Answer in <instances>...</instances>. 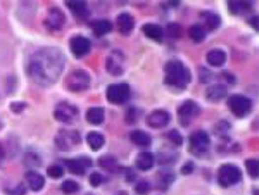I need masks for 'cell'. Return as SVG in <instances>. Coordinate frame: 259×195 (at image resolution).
I'll return each instance as SVG.
<instances>
[{
	"instance_id": "6da1fadb",
	"label": "cell",
	"mask_w": 259,
	"mask_h": 195,
	"mask_svg": "<svg viewBox=\"0 0 259 195\" xmlns=\"http://www.w3.org/2000/svg\"><path fill=\"white\" fill-rule=\"evenodd\" d=\"M66 64V57L56 47L38 49L28 60V75L42 86H50L59 80Z\"/></svg>"
},
{
	"instance_id": "7a4b0ae2",
	"label": "cell",
	"mask_w": 259,
	"mask_h": 195,
	"mask_svg": "<svg viewBox=\"0 0 259 195\" xmlns=\"http://www.w3.org/2000/svg\"><path fill=\"white\" fill-rule=\"evenodd\" d=\"M190 80H192L190 71L185 68V64L182 60H169L166 64V85L178 90H185Z\"/></svg>"
},
{
	"instance_id": "3957f363",
	"label": "cell",
	"mask_w": 259,
	"mask_h": 195,
	"mask_svg": "<svg viewBox=\"0 0 259 195\" xmlns=\"http://www.w3.org/2000/svg\"><path fill=\"white\" fill-rule=\"evenodd\" d=\"M90 75H88L85 69H74L69 75L66 76L64 83H66V88L69 92H83L90 86Z\"/></svg>"
},
{
	"instance_id": "277c9868",
	"label": "cell",
	"mask_w": 259,
	"mask_h": 195,
	"mask_svg": "<svg viewBox=\"0 0 259 195\" xmlns=\"http://www.w3.org/2000/svg\"><path fill=\"white\" fill-rule=\"evenodd\" d=\"M242 180V171L238 169L235 164H223V166H220V169H218V183L221 185V187H231V185L238 183V181Z\"/></svg>"
},
{
	"instance_id": "5b68a950",
	"label": "cell",
	"mask_w": 259,
	"mask_h": 195,
	"mask_svg": "<svg viewBox=\"0 0 259 195\" xmlns=\"http://www.w3.org/2000/svg\"><path fill=\"white\" fill-rule=\"evenodd\" d=\"M105 95H107V100L111 104L121 106V104H126L130 100L131 90H130L128 83H114V85H109Z\"/></svg>"
},
{
	"instance_id": "8992f818",
	"label": "cell",
	"mask_w": 259,
	"mask_h": 195,
	"mask_svg": "<svg viewBox=\"0 0 259 195\" xmlns=\"http://www.w3.org/2000/svg\"><path fill=\"white\" fill-rule=\"evenodd\" d=\"M81 137L74 130H61L56 135V147L59 150H71L80 143Z\"/></svg>"
},
{
	"instance_id": "52a82bcc",
	"label": "cell",
	"mask_w": 259,
	"mask_h": 195,
	"mask_svg": "<svg viewBox=\"0 0 259 195\" xmlns=\"http://www.w3.org/2000/svg\"><path fill=\"white\" fill-rule=\"evenodd\" d=\"M228 107L237 117H244L252 111V102L245 95H231L228 99Z\"/></svg>"
},
{
	"instance_id": "ba28073f",
	"label": "cell",
	"mask_w": 259,
	"mask_h": 195,
	"mask_svg": "<svg viewBox=\"0 0 259 195\" xmlns=\"http://www.w3.org/2000/svg\"><path fill=\"white\" fill-rule=\"evenodd\" d=\"M54 117H56L59 123L69 124V123H73V121H76L78 107L69 102H61V104H57L56 109H54Z\"/></svg>"
},
{
	"instance_id": "9c48e42d",
	"label": "cell",
	"mask_w": 259,
	"mask_h": 195,
	"mask_svg": "<svg viewBox=\"0 0 259 195\" xmlns=\"http://www.w3.org/2000/svg\"><path fill=\"white\" fill-rule=\"evenodd\" d=\"M200 114V106L194 100H187L178 107V119L182 126H189L194 119Z\"/></svg>"
},
{
	"instance_id": "30bf717a",
	"label": "cell",
	"mask_w": 259,
	"mask_h": 195,
	"mask_svg": "<svg viewBox=\"0 0 259 195\" xmlns=\"http://www.w3.org/2000/svg\"><path fill=\"white\" fill-rule=\"evenodd\" d=\"M209 135L206 132H202V130L194 132L190 135V152L194 156H204L209 149Z\"/></svg>"
},
{
	"instance_id": "8fae6325",
	"label": "cell",
	"mask_w": 259,
	"mask_h": 195,
	"mask_svg": "<svg viewBox=\"0 0 259 195\" xmlns=\"http://www.w3.org/2000/svg\"><path fill=\"white\" fill-rule=\"evenodd\" d=\"M105 69L111 73L112 76H119L125 69V56L121 50H112L109 57L105 59Z\"/></svg>"
},
{
	"instance_id": "7c38bea8",
	"label": "cell",
	"mask_w": 259,
	"mask_h": 195,
	"mask_svg": "<svg viewBox=\"0 0 259 195\" xmlns=\"http://www.w3.org/2000/svg\"><path fill=\"white\" fill-rule=\"evenodd\" d=\"M64 23H66V16L63 14V11L57 7L50 9L49 14H47V19H45L47 29H50V31H59L64 26Z\"/></svg>"
},
{
	"instance_id": "4fadbf2b",
	"label": "cell",
	"mask_w": 259,
	"mask_h": 195,
	"mask_svg": "<svg viewBox=\"0 0 259 195\" xmlns=\"http://www.w3.org/2000/svg\"><path fill=\"white\" fill-rule=\"evenodd\" d=\"M69 47H71V52H73V56L76 57H83L87 56L88 52H90L92 49V43L88 38H85V36H73L69 42Z\"/></svg>"
},
{
	"instance_id": "5bb4252c",
	"label": "cell",
	"mask_w": 259,
	"mask_h": 195,
	"mask_svg": "<svg viewBox=\"0 0 259 195\" xmlns=\"http://www.w3.org/2000/svg\"><path fill=\"white\" fill-rule=\"evenodd\" d=\"M64 164H66V167L73 174H78V176H81V174H85L87 167L92 166V159H88V157L81 156V157H78V159H66V161H64Z\"/></svg>"
},
{
	"instance_id": "9a60e30c",
	"label": "cell",
	"mask_w": 259,
	"mask_h": 195,
	"mask_svg": "<svg viewBox=\"0 0 259 195\" xmlns=\"http://www.w3.org/2000/svg\"><path fill=\"white\" fill-rule=\"evenodd\" d=\"M169 119H171V116H169L168 111L156 109L147 116V124L151 128H164L169 123Z\"/></svg>"
},
{
	"instance_id": "2e32d148",
	"label": "cell",
	"mask_w": 259,
	"mask_h": 195,
	"mask_svg": "<svg viewBox=\"0 0 259 195\" xmlns=\"http://www.w3.org/2000/svg\"><path fill=\"white\" fill-rule=\"evenodd\" d=\"M135 28V19L131 14L128 12H123V14L118 16V29L121 35H130V33L133 31Z\"/></svg>"
},
{
	"instance_id": "e0dca14e",
	"label": "cell",
	"mask_w": 259,
	"mask_h": 195,
	"mask_svg": "<svg viewBox=\"0 0 259 195\" xmlns=\"http://www.w3.org/2000/svg\"><path fill=\"white\" fill-rule=\"evenodd\" d=\"M227 93H228V88L225 85H213L207 88L206 97L209 102H220V100H223L225 97H227Z\"/></svg>"
},
{
	"instance_id": "ac0fdd59",
	"label": "cell",
	"mask_w": 259,
	"mask_h": 195,
	"mask_svg": "<svg viewBox=\"0 0 259 195\" xmlns=\"http://www.w3.org/2000/svg\"><path fill=\"white\" fill-rule=\"evenodd\" d=\"M142 31L147 38L156 40V42H161L162 36H164V31L159 25H154V23H147V25L142 26Z\"/></svg>"
},
{
	"instance_id": "d6986e66",
	"label": "cell",
	"mask_w": 259,
	"mask_h": 195,
	"mask_svg": "<svg viewBox=\"0 0 259 195\" xmlns=\"http://www.w3.org/2000/svg\"><path fill=\"white\" fill-rule=\"evenodd\" d=\"M130 139H131V142L138 147H149L152 143L151 135H149L147 132H144V130H133L131 135H130Z\"/></svg>"
},
{
	"instance_id": "ffe728a7",
	"label": "cell",
	"mask_w": 259,
	"mask_h": 195,
	"mask_svg": "<svg viewBox=\"0 0 259 195\" xmlns=\"http://www.w3.org/2000/svg\"><path fill=\"white\" fill-rule=\"evenodd\" d=\"M200 19L204 21V25H206V28L204 29H209V31H214V29L220 28V16L214 14V12H209V11H204L200 12Z\"/></svg>"
},
{
	"instance_id": "44dd1931",
	"label": "cell",
	"mask_w": 259,
	"mask_h": 195,
	"mask_svg": "<svg viewBox=\"0 0 259 195\" xmlns=\"http://www.w3.org/2000/svg\"><path fill=\"white\" fill-rule=\"evenodd\" d=\"M92 29H94L95 36H104L111 33L112 23L109 19H95V21H92Z\"/></svg>"
},
{
	"instance_id": "7402d4cb",
	"label": "cell",
	"mask_w": 259,
	"mask_h": 195,
	"mask_svg": "<svg viewBox=\"0 0 259 195\" xmlns=\"http://www.w3.org/2000/svg\"><path fill=\"white\" fill-rule=\"evenodd\" d=\"M206 59L211 66H214V68H221V66L227 62V54L220 49H214V50H209V52H207Z\"/></svg>"
},
{
	"instance_id": "603a6c76",
	"label": "cell",
	"mask_w": 259,
	"mask_h": 195,
	"mask_svg": "<svg viewBox=\"0 0 259 195\" xmlns=\"http://www.w3.org/2000/svg\"><path fill=\"white\" fill-rule=\"evenodd\" d=\"M66 5L74 12V16H78V18H81V19L88 18V5H87V2H81V0H80V2H76V0H67Z\"/></svg>"
},
{
	"instance_id": "cb8c5ba5",
	"label": "cell",
	"mask_w": 259,
	"mask_h": 195,
	"mask_svg": "<svg viewBox=\"0 0 259 195\" xmlns=\"http://www.w3.org/2000/svg\"><path fill=\"white\" fill-rule=\"evenodd\" d=\"M26 183L30 185V188L35 192L42 190L43 185H45V180H43V176L40 173H36V171H28L26 173Z\"/></svg>"
},
{
	"instance_id": "d4e9b609",
	"label": "cell",
	"mask_w": 259,
	"mask_h": 195,
	"mask_svg": "<svg viewBox=\"0 0 259 195\" xmlns=\"http://www.w3.org/2000/svg\"><path fill=\"white\" fill-rule=\"evenodd\" d=\"M154 154L151 152H140L137 157V167L142 171H149L152 166H154Z\"/></svg>"
},
{
	"instance_id": "484cf974",
	"label": "cell",
	"mask_w": 259,
	"mask_h": 195,
	"mask_svg": "<svg viewBox=\"0 0 259 195\" xmlns=\"http://www.w3.org/2000/svg\"><path fill=\"white\" fill-rule=\"evenodd\" d=\"M105 117V112L102 107H90L87 111V121L90 124H100Z\"/></svg>"
},
{
	"instance_id": "4316f807",
	"label": "cell",
	"mask_w": 259,
	"mask_h": 195,
	"mask_svg": "<svg viewBox=\"0 0 259 195\" xmlns=\"http://www.w3.org/2000/svg\"><path fill=\"white\" fill-rule=\"evenodd\" d=\"M87 143H88V147H90L92 150H100L102 145L105 143L104 135H102V133H97V132L88 133V135H87Z\"/></svg>"
},
{
	"instance_id": "83f0119b",
	"label": "cell",
	"mask_w": 259,
	"mask_h": 195,
	"mask_svg": "<svg viewBox=\"0 0 259 195\" xmlns=\"http://www.w3.org/2000/svg\"><path fill=\"white\" fill-rule=\"evenodd\" d=\"M228 9L233 14H247L252 9V2H228Z\"/></svg>"
},
{
	"instance_id": "f1b7e54d",
	"label": "cell",
	"mask_w": 259,
	"mask_h": 195,
	"mask_svg": "<svg viewBox=\"0 0 259 195\" xmlns=\"http://www.w3.org/2000/svg\"><path fill=\"white\" fill-rule=\"evenodd\" d=\"M23 163H25V166L28 167V169L35 171L42 166V157H40L38 154L28 152V154H25V157H23Z\"/></svg>"
},
{
	"instance_id": "f546056e",
	"label": "cell",
	"mask_w": 259,
	"mask_h": 195,
	"mask_svg": "<svg viewBox=\"0 0 259 195\" xmlns=\"http://www.w3.org/2000/svg\"><path fill=\"white\" fill-rule=\"evenodd\" d=\"M189 36L195 43H200V42H204V38H206V29H204L202 25H192L189 28Z\"/></svg>"
},
{
	"instance_id": "4dcf8cb0",
	"label": "cell",
	"mask_w": 259,
	"mask_h": 195,
	"mask_svg": "<svg viewBox=\"0 0 259 195\" xmlns=\"http://www.w3.org/2000/svg\"><path fill=\"white\" fill-rule=\"evenodd\" d=\"M158 180H159V187H162V188H168L169 185L173 183V180H175V174H173V171H161V173L158 174Z\"/></svg>"
},
{
	"instance_id": "1f68e13d",
	"label": "cell",
	"mask_w": 259,
	"mask_h": 195,
	"mask_svg": "<svg viewBox=\"0 0 259 195\" xmlns=\"http://www.w3.org/2000/svg\"><path fill=\"white\" fill-rule=\"evenodd\" d=\"M98 164H100V167H104V169H107V171H116V169H118V161H116V157H112V156L100 157Z\"/></svg>"
},
{
	"instance_id": "d6a6232c",
	"label": "cell",
	"mask_w": 259,
	"mask_h": 195,
	"mask_svg": "<svg viewBox=\"0 0 259 195\" xmlns=\"http://www.w3.org/2000/svg\"><path fill=\"white\" fill-rule=\"evenodd\" d=\"M176 159H178V156L175 152H166V150L159 152V164H171Z\"/></svg>"
},
{
	"instance_id": "836d02e7",
	"label": "cell",
	"mask_w": 259,
	"mask_h": 195,
	"mask_svg": "<svg viewBox=\"0 0 259 195\" xmlns=\"http://www.w3.org/2000/svg\"><path fill=\"white\" fill-rule=\"evenodd\" d=\"M245 166H247V171L252 178H258L259 174V166H258V159H247L245 161Z\"/></svg>"
},
{
	"instance_id": "e575fe53",
	"label": "cell",
	"mask_w": 259,
	"mask_h": 195,
	"mask_svg": "<svg viewBox=\"0 0 259 195\" xmlns=\"http://www.w3.org/2000/svg\"><path fill=\"white\" fill-rule=\"evenodd\" d=\"M78 188H80V185H78L76 181H73V180H67V181H64V183L61 185V190H63L64 194H73V192H76Z\"/></svg>"
},
{
	"instance_id": "d590c367",
	"label": "cell",
	"mask_w": 259,
	"mask_h": 195,
	"mask_svg": "<svg viewBox=\"0 0 259 195\" xmlns=\"http://www.w3.org/2000/svg\"><path fill=\"white\" fill-rule=\"evenodd\" d=\"M138 112H140V111L138 109H135V107H130L128 111H126V114H125V121L128 124H133V123H137V119H138Z\"/></svg>"
},
{
	"instance_id": "8d00e7d4",
	"label": "cell",
	"mask_w": 259,
	"mask_h": 195,
	"mask_svg": "<svg viewBox=\"0 0 259 195\" xmlns=\"http://www.w3.org/2000/svg\"><path fill=\"white\" fill-rule=\"evenodd\" d=\"M168 140L173 143V145H176V147H180V145H182V142H183L182 135H180L176 130H171V132H168Z\"/></svg>"
},
{
	"instance_id": "74e56055",
	"label": "cell",
	"mask_w": 259,
	"mask_h": 195,
	"mask_svg": "<svg viewBox=\"0 0 259 195\" xmlns=\"http://www.w3.org/2000/svg\"><path fill=\"white\" fill-rule=\"evenodd\" d=\"M47 173H49L50 178H61L64 174V167L63 166H57V164H54V166L49 167V171H47Z\"/></svg>"
},
{
	"instance_id": "f35d334b",
	"label": "cell",
	"mask_w": 259,
	"mask_h": 195,
	"mask_svg": "<svg viewBox=\"0 0 259 195\" xmlns=\"http://www.w3.org/2000/svg\"><path fill=\"white\" fill-rule=\"evenodd\" d=\"M228 130H230V124H228L227 121H220V123L214 126V133H218V135H227Z\"/></svg>"
},
{
	"instance_id": "ab89813d",
	"label": "cell",
	"mask_w": 259,
	"mask_h": 195,
	"mask_svg": "<svg viewBox=\"0 0 259 195\" xmlns=\"http://www.w3.org/2000/svg\"><path fill=\"white\" fill-rule=\"evenodd\" d=\"M199 78H200V82H202V83H207V82H211V80H213L214 76H213V73H211L209 69L200 68V69H199Z\"/></svg>"
},
{
	"instance_id": "60d3db41",
	"label": "cell",
	"mask_w": 259,
	"mask_h": 195,
	"mask_svg": "<svg viewBox=\"0 0 259 195\" xmlns=\"http://www.w3.org/2000/svg\"><path fill=\"white\" fill-rule=\"evenodd\" d=\"M104 181H105V178L102 176L100 173H92V176H90V185H92V187H100Z\"/></svg>"
},
{
	"instance_id": "b9f144b4",
	"label": "cell",
	"mask_w": 259,
	"mask_h": 195,
	"mask_svg": "<svg viewBox=\"0 0 259 195\" xmlns=\"http://www.w3.org/2000/svg\"><path fill=\"white\" fill-rule=\"evenodd\" d=\"M168 33H169V36H173V38H178V36L182 35V26L171 23V25L168 26Z\"/></svg>"
},
{
	"instance_id": "7bdbcfd3",
	"label": "cell",
	"mask_w": 259,
	"mask_h": 195,
	"mask_svg": "<svg viewBox=\"0 0 259 195\" xmlns=\"http://www.w3.org/2000/svg\"><path fill=\"white\" fill-rule=\"evenodd\" d=\"M135 190H137L140 195H145L149 190H151V183H149V181H138L137 187H135Z\"/></svg>"
},
{
	"instance_id": "ee69618b",
	"label": "cell",
	"mask_w": 259,
	"mask_h": 195,
	"mask_svg": "<svg viewBox=\"0 0 259 195\" xmlns=\"http://www.w3.org/2000/svg\"><path fill=\"white\" fill-rule=\"evenodd\" d=\"M5 194H9V195H25L26 188L23 187V185H18L16 188H5Z\"/></svg>"
},
{
	"instance_id": "f6af8a7d",
	"label": "cell",
	"mask_w": 259,
	"mask_h": 195,
	"mask_svg": "<svg viewBox=\"0 0 259 195\" xmlns=\"http://www.w3.org/2000/svg\"><path fill=\"white\" fill-rule=\"evenodd\" d=\"M221 78H223L227 83H235V76L231 75L230 71H225V73H221Z\"/></svg>"
},
{
	"instance_id": "bcb514c9",
	"label": "cell",
	"mask_w": 259,
	"mask_h": 195,
	"mask_svg": "<svg viewBox=\"0 0 259 195\" xmlns=\"http://www.w3.org/2000/svg\"><path fill=\"white\" fill-rule=\"evenodd\" d=\"M192 171H194V163H190V161H189V163L183 164V167H182V173L183 174H190Z\"/></svg>"
},
{
	"instance_id": "7dc6e473",
	"label": "cell",
	"mask_w": 259,
	"mask_h": 195,
	"mask_svg": "<svg viewBox=\"0 0 259 195\" xmlns=\"http://www.w3.org/2000/svg\"><path fill=\"white\" fill-rule=\"evenodd\" d=\"M26 107L25 102H14L12 104V111H16V112H19V111H23Z\"/></svg>"
},
{
	"instance_id": "c3c4849f",
	"label": "cell",
	"mask_w": 259,
	"mask_h": 195,
	"mask_svg": "<svg viewBox=\"0 0 259 195\" xmlns=\"http://www.w3.org/2000/svg\"><path fill=\"white\" fill-rule=\"evenodd\" d=\"M256 19H258V18H251V25H252V28H254V29H259V23L256 21Z\"/></svg>"
},
{
	"instance_id": "681fc988",
	"label": "cell",
	"mask_w": 259,
	"mask_h": 195,
	"mask_svg": "<svg viewBox=\"0 0 259 195\" xmlns=\"http://www.w3.org/2000/svg\"><path fill=\"white\" fill-rule=\"evenodd\" d=\"M2 157H4V149L0 147V161H2Z\"/></svg>"
}]
</instances>
